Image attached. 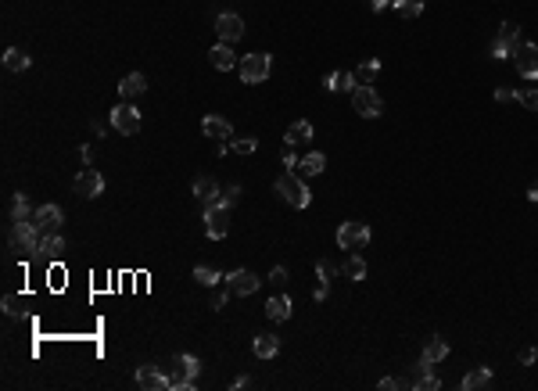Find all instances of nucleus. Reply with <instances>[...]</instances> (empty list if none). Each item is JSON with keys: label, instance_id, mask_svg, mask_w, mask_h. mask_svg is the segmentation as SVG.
<instances>
[{"label": "nucleus", "instance_id": "obj_1", "mask_svg": "<svg viewBox=\"0 0 538 391\" xmlns=\"http://www.w3.org/2000/svg\"><path fill=\"white\" fill-rule=\"evenodd\" d=\"M198 370L201 363L194 355H176L173 359V377H169V391H187V387H194L198 380Z\"/></svg>", "mask_w": 538, "mask_h": 391}, {"label": "nucleus", "instance_id": "obj_2", "mask_svg": "<svg viewBox=\"0 0 538 391\" xmlns=\"http://www.w3.org/2000/svg\"><path fill=\"white\" fill-rule=\"evenodd\" d=\"M520 47H524L520 29H517L513 22H502V25H499V36H495V43H492V57H495V62H506V57H513Z\"/></svg>", "mask_w": 538, "mask_h": 391}, {"label": "nucleus", "instance_id": "obj_3", "mask_svg": "<svg viewBox=\"0 0 538 391\" xmlns=\"http://www.w3.org/2000/svg\"><path fill=\"white\" fill-rule=\"evenodd\" d=\"M40 237H43V233L36 230V223H29V219H25V223H15V226H11V252H22L25 259L36 255V252H40Z\"/></svg>", "mask_w": 538, "mask_h": 391}, {"label": "nucleus", "instance_id": "obj_4", "mask_svg": "<svg viewBox=\"0 0 538 391\" xmlns=\"http://www.w3.org/2000/svg\"><path fill=\"white\" fill-rule=\"evenodd\" d=\"M237 69H241L244 83H266L269 72H273V57L269 54H244L237 62Z\"/></svg>", "mask_w": 538, "mask_h": 391}, {"label": "nucleus", "instance_id": "obj_5", "mask_svg": "<svg viewBox=\"0 0 538 391\" xmlns=\"http://www.w3.org/2000/svg\"><path fill=\"white\" fill-rule=\"evenodd\" d=\"M276 194H280L283 201H288L291 208H309V201H312L309 187L302 184V179H298V176H291V172L276 179Z\"/></svg>", "mask_w": 538, "mask_h": 391}, {"label": "nucleus", "instance_id": "obj_6", "mask_svg": "<svg viewBox=\"0 0 538 391\" xmlns=\"http://www.w3.org/2000/svg\"><path fill=\"white\" fill-rule=\"evenodd\" d=\"M366 245H370V226H366V223L348 219V223L337 226V248L356 252V248H366Z\"/></svg>", "mask_w": 538, "mask_h": 391}, {"label": "nucleus", "instance_id": "obj_7", "mask_svg": "<svg viewBox=\"0 0 538 391\" xmlns=\"http://www.w3.org/2000/svg\"><path fill=\"white\" fill-rule=\"evenodd\" d=\"M205 230H208L212 240H223L230 233V208L223 201H215V205L205 208Z\"/></svg>", "mask_w": 538, "mask_h": 391}, {"label": "nucleus", "instance_id": "obj_8", "mask_svg": "<svg viewBox=\"0 0 538 391\" xmlns=\"http://www.w3.org/2000/svg\"><path fill=\"white\" fill-rule=\"evenodd\" d=\"M112 126H115V133H122V137H133V133L140 130V111H137V104L122 101L119 108H112Z\"/></svg>", "mask_w": 538, "mask_h": 391}, {"label": "nucleus", "instance_id": "obj_9", "mask_svg": "<svg viewBox=\"0 0 538 391\" xmlns=\"http://www.w3.org/2000/svg\"><path fill=\"white\" fill-rule=\"evenodd\" d=\"M352 108L359 115H366V118H377L384 111V101H381V94H377L373 86H356L352 90Z\"/></svg>", "mask_w": 538, "mask_h": 391}, {"label": "nucleus", "instance_id": "obj_10", "mask_svg": "<svg viewBox=\"0 0 538 391\" xmlns=\"http://www.w3.org/2000/svg\"><path fill=\"white\" fill-rule=\"evenodd\" d=\"M215 33H219V40H223V43H237L244 36V18L234 15V11H223V15L215 18Z\"/></svg>", "mask_w": 538, "mask_h": 391}, {"label": "nucleus", "instance_id": "obj_11", "mask_svg": "<svg viewBox=\"0 0 538 391\" xmlns=\"http://www.w3.org/2000/svg\"><path fill=\"white\" fill-rule=\"evenodd\" d=\"M227 287H230L234 298H248V294L259 291V277L251 273V269H234V273L227 277Z\"/></svg>", "mask_w": 538, "mask_h": 391}, {"label": "nucleus", "instance_id": "obj_12", "mask_svg": "<svg viewBox=\"0 0 538 391\" xmlns=\"http://www.w3.org/2000/svg\"><path fill=\"white\" fill-rule=\"evenodd\" d=\"M33 223H36L40 233H58L61 223H65V212H61L58 205H40L36 212H33Z\"/></svg>", "mask_w": 538, "mask_h": 391}, {"label": "nucleus", "instance_id": "obj_13", "mask_svg": "<svg viewBox=\"0 0 538 391\" xmlns=\"http://www.w3.org/2000/svg\"><path fill=\"white\" fill-rule=\"evenodd\" d=\"M513 62H517V72L524 79H538V43H524L513 54Z\"/></svg>", "mask_w": 538, "mask_h": 391}, {"label": "nucleus", "instance_id": "obj_14", "mask_svg": "<svg viewBox=\"0 0 538 391\" xmlns=\"http://www.w3.org/2000/svg\"><path fill=\"white\" fill-rule=\"evenodd\" d=\"M105 191V176L97 172V169H83L79 176H76V194H83V198H97Z\"/></svg>", "mask_w": 538, "mask_h": 391}, {"label": "nucleus", "instance_id": "obj_15", "mask_svg": "<svg viewBox=\"0 0 538 391\" xmlns=\"http://www.w3.org/2000/svg\"><path fill=\"white\" fill-rule=\"evenodd\" d=\"M137 387H144V391H166L169 387V373H162L158 366H140L137 370Z\"/></svg>", "mask_w": 538, "mask_h": 391}, {"label": "nucleus", "instance_id": "obj_16", "mask_svg": "<svg viewBox=\"0 0 538 391\" xmlns=\"http://www.w3.org/2000/svg\"><path fill=\"white\" fill-rule=\"evenodd\" d=\"M194 198L208 208V205H215L219 198H223V191H219V184H215L212 176H198V179H194Z\"/></svg>", "mask_w": 538, "mask_h": 391}, {"label": "nucleus", "instance_id": "obj_17", "mask_svg": "<svg viewBox=\"0 0 538 391\" xmlns=\"http://www.w3.org/2000/svg\"><path fill=\"white\" fill-rule=\"evenodd\" d=\"M144 90H147V79L140 72H130V76H122V83H119V97L122 101H137Z\"/></svg>", "mask_w": 538, "mask_h": 391}, {"label": "nucleus", "instance_id": "obj_18", "mask_svg": "<svg viewBox=\"0 0 538 391\" xmlns=\"http://www.w3.org/2000/svg\"><path fill=\"white\" fill-rule=\"evenodd\" d=\"M208 62H212V69H219V72H230V69L237 65V54L230 50V43H215V47L208 50Z\"/></svg>", "mask_w": 538, "mask_h": 391}, {"label": "nucleus", "instance_id": "obj_19", "mask_svg": "<svg viewBox=\"0 0 538 391\" xmlns=\"http://www.w3.org/2000/svg\"><path fill=\"white\" fill-rule=\"evenodd\" d=\"M201 130H205V137H212V140H230V133H234V126L227 123L223 115H205Z\"/></svg>", "mask_w": 538, "mask_h": 391}, {"label": "nucleus", "instance_id": "obj_20", "mask_svg": "<svg viewBox=\"0 0 538 391\" xmlns=\"http://www.w3.org/2000/svg\"><path fill=\"white\" fill-rule=\"evenodd\" d=\"M61 252H65V237H61V233H43V237H40V252H36V259L54 262Z\"/></svg>", "mask_w": 538, "mask_h": 391}, {"label": "nucleus", "instance_id": "obj_21", "mask_svg": "<svg viewBox=\"0 0 538 391\" xmlns=\"http://www.w3.org/2000/svg\"><path fill=\"white\" fill-rule=\"evenodd\" d=\"M413 373H417V377H413V387H417V391H438V387H441V377L431 370V363H424V359H420V366H417Z\"/></svg>", "mask_w": 538, "mask_h": 391}, {"label": "nucleus", "instance_id": "obj_22", "mask_svg": "<svg viewBox=\"0 0 538 391\" xmlns=\"http://www.w3.org/2000/svg\"><path fill=\"white\" fill-rule=\"evenodd\" d=\"M312 123H305V118H302V123H291L288 126V133H283V144H288V147H302V144H309L312 140Z\"/></svg>", "mask_w": 538, "mask_h": 391}, {"label": "nucleus", "instance_id": "obj_23", "mask_svg": "<svg viewBox=\"0 0 538 391\" xmlns=\"http://www.w3.org/2000/svg\"><path fill=\"white\" fill-rule=\"evenodd\" d=\"M266 316H269V320H276V323H283V320L291 316V298L283 294V291H280V294H273L269 302H266Z\"/></svg>", "mask_w": 538, "mask_h": 391}, {"label": "nucleus", "instance_id": "obj_24", "mask_svg": "<svg viewBox=\"0 0 538 391\" xmlns=\"http://www.w3.org/2000/svg\"><path fill=\"white\" fill-rule=\"evenodd\" d=\"M29 65H33V57H29L25 50H18V47H8L4 50V69L8 72H25Z\"/></svg>", "mask_w": 538, "mask_h": 391}, {"label": "nucleus", "instance_id": "obj_25", "mask_svg": "<svg viewBox=\"0 0 538 391\" xmlns=\"http://www.w3.org/2000/svg\"><path fill=\"white\" fill-rule=\"evenodd\" d=\"M323 86L334 90V94H341V90H356L359 83H356V72H330V76L323 79Z\"/></svg>", "mask_w": 538, "mask_h": 391}, {"label": "nucleus", "instance_id": "obj_26", "mask_svg": "<svg viewBox=\"0 0 538 391\" xmlns=\"http://www.w3.org/2000/svg\"><path fill=\"white\" fill-rule=\"evenodd\" d=\"M449 355V345H445V338H431L427 345H424V363H441V359Z\"/></svg>", "mask_w": 538, "mask_h": 391}, {"label": "nucleus", "instance_id": "obj_27", "mask_svg": "<svg viewBox=\"0 0 538 391\" xmlns=\"http://www.w3.org/2000/svg\"><path fill=\"white\" fill-rule=\"evenodd\" d=\"M251 348H255V355H259V359H273V355L280 352V338H273V334H259Z\"/></svg>", "mask_w": 538, "mask_h": 391}, {"label": "nucleus", "instance_id": "obj_28", "mask_svg": "<svg viewBox=\"0 0 538 391\" xmlns=\"http://www.w3.org/2000/svg\"><path fill=\"white\" fill-rule=\"evenodd\" d=\"M377 72H381V62H377V57H370V62H363V65L356 69V83H359V86H373Z\"/></svg>", "mask_w": 538, "mask_h": 391}, {"label": "nucleus", "instance_id": "obj_29", "mask_svg": "<svg viewBox=\"0 0 538 391\" xmlns=\"http://www.w3.org/2000/svg\"><path fill=\"white\" fill-rule=\"evenodd\" d=\"M492 380V370L488 366H481V370H470L466 377H463V391H478V387H485Z\"/></svg>", "mask_w": 538, "mask_h": 391}, {"label": "nucleus", "instance_id": "obj_30", "mask_svg": "<svg viewBox=\"0 0 538 391\" xmlns=\"http://www.w3.org/2000/svg\"><path fill=\"white\" fill-rule=\"evenodd\" d=\"M391 8L402 18H417V15H424V0H391Z\"/></svg>", "mask_w": 538, "mask_h": 391}, {"label": "nucleus", "instance_id": "obj_31", "mask_svg": "<svg viewBox=\"0 0 538 391\" xmlns=\"http://www.w3.org/2000/svg\"><path fill=\"white\" fill-rule=\"evenodd\" d=\"M341 273L348 277V280H366V259H348L344 266H341Z\"/></svg>", "mask_w": 538, "mask_h": 391}, {"label": "nucleus", "instance_id": "obj_32", "mask_svg": "<svg viewBox=\"0 0 538 391\" xmlns=\"http://www.w3.org/2000/svg\"><path fill=\"white\" fill-rule=\"evenodd\" d=\"M29 216H33V208H29V198H25V194H15V201H11V219H15V223H25Z\"/></svg>", "mask_w": 538, "mask_h": 391}, {"label": "nucleus", "instance_id": "obj_33", "mask_svg": "<svg viewBox=\"0 0 538 391\" xmlns=\"http://www.w3.org/2000/svg\"><path fill=\"white\" fill-rule=\"evenodd\" d=\"M302 169H305L309 176H316V172H323V169H327V158H323L320 151H309V155L302 158Z\"/></svg>", "mask_w": 538, "mask_h": 391}, {"label": "nucleus", "instance_id": "obj_34", "mask_svg": "<svg viewBox=\"0 0 538 391\" xmlns=\"http://www.w3.org/2000/svg\"><path fill=\"white\" fill-rule=\"evenodd\" d=\"M316 273H320V284H323V287H330V280H334V273H337V266H334L330 259H320V262H316Z\"/></svg>", "mask_w": 538, "mask_h": 391}, {"label": "nucleus", "instance_id": "obj_35", "mask_svg": "<svg viewBox=\"0 0 538 391\" xmlns=\"http://www.w3.org/2000/svg\"><path fill=\"white\" fill-rule=\"evenodd\" d=\"M194 280H198V284H205V287H212V284H219L223 277H219L212 266H198V269H194Z\"/></svg>", "mask_w": 538, "mask_h": 391}, {"label": "nucleus", "instance_id": "obj_36", "mask_svg": "<svg viewBox=\"0 0 538 391\" xmlns=\"http://www.w3.org/2000/svg\"><path fill=\"white\" fill-rule=\"evenodd\" d=\"M255 147H259L255 137H241V140L230 144V151H237V155H255Z\"/></svg>", "mask_w": 538, "mask_h": 391}, {"label": "nucleus", "instance_id": "obj_37", "mask_svg": "<svg viewBox=\"0 0 538 391\" xmlns=\"http://www.w3.org/2000/svg\"><path fill=\"white\" fill-rule=\"evenodd\" d=\"M517 101L527 108V111H538V90L534 86H527V90H520V94H517Z\"/></svg>", "mask_w": 538, "mask_h": 391}, {"label": "nucleus", "instance_id": "obj_38", "mask_svg": "<svg viewBox=\"0 0 538 391\" xmlns=\"http://www.w3.org/2000/svg\"><path fill=\"white\" fill-rule=\"evenodd\" d=\"M237 198H241V187H237V184H230V187H227V194L219 198V201H223V205L230 208V205H237Z\"/></svg>", "mask_w": 538, "mask_h": 391}, {"label": "nucleus", "instance_id": "obj_39", "mask_svg": "<svg viewBox=\"0 0 538 391\" xmlns=\"http://www.w3.org/2000/svg\"><path fill=\"white\" fill-rule=\"evenodd\" d=\"M269 280H273V287H283V284H288V269H283V266H276L273 273H269Z\"/></svg>", "mask_w": 538, "mask_h": 391}, {"label": "nucleus", "instance_id": "obj_40", "mask_svg": "<svg viewBox=\"0 0 538 391\" xmlns=\"http://www.w3.org/2000/svg\"><path fill=\"white\" fill-rule=\"evenodd\" d=\"M230 298H234V294H230V287H227V291H219V294L212 298V309H223V306L230 302Z\"/></svg>", "mask_w": 538, "mask_h": 391}, {"label": "nucleus", "instance_id": "obj_41", "mask_svg": "<svg viewBox=\"0 0 538 391\" xmlns=\"http://www.w3.org/2000/svg\"><path fill=\"white\" fill-rule=\"evenodd\" d=\"M4 313H11V316H18V313H22V302H18L15 294H11V298H4Z\"/></svg>", "mask_w": 538, "mask_h": 391}, {"label": "nucleus", "instance_id": "obj_42", "mask_svg": "<svg viewBox=\"0 0 538 391\" xmlns=\"http://www.w3.org/2000/svg\"><path fill=\"white\" fill-rule=\"evenodd\" d=\"M534 359H538V348H531V345H527V348H520V363H524V366H531Z\"/></svg>", "mask_w": 538, "mask_h": 391}, {"label": "nucleus", "instance_id": "obj_43", "mask_svg": "<svg viewBox=\"0 0 538 391\" xmlns=\"http://www.w3.org/2000/svg\"><path fill=\"white\" fill-rule=\"evenodd\" d=\"M495 101H502V104H506V101H517V94H513V90H506V86H499V90H495Z\"/></svg>", "mask_w": 538, "mask_h": 391}, {"label": "nucleus", "instance_id": "obj_44", "mask_svg": "<svg viewBox=\"0 0 538 391\" xmlns=\"http://www.w3.org/2000/svg\"><path fill=\"white\" fill-rule=\"evenodd\" d=\"M298 165V158H295V147H288V151H283V169H295Z\"/></svg>", "mask_w": 538, "mask_h": 391}, {"label": "nucleus", "instance_id": "obj_45", "mask_svg": "<svg viewBox=\"0 0 538 391\" xmlns=\"http://www.w3.org/2000/svg\"><path fill=\"white\" fill-rule=\"evenodd\" d=\"M370 4V11H384V8H391V0H366Z\"/></svg>", "mask_w": 538, "mask_h": 391}, {"label": "nucleus", "instance_id": "obj_46", "mask_svg": "<svg viewBox=\"0 0 538 391\" xmlns=\"http://www.w3.org/2000/svg\"><path fill=\"white\" fill-rule=\"evenodd\" d=\"M398 384H402L398 377H384V380H381V391H395Z\"/></svg>", "mask_w": 538, "mask_h": 391}, {"label": "nucleus", "instance_id": "obj_47", "mask_svg": "<svg viewBox=\"0 0 538 391\" xmlns=\"http://www.w3.org/2000/svg\"><path fill=\"white\" fill-rule=\"evenodd\" d=\"M61 284H65V273H61V266H54V291H61Z\"/></svg>", "mask_w": 538, "mask_h": 391}, {"label": "nucleus", "instance_id": "obj_48", "mask_svg": "<svg viewBox=\"0 0 538 391\" xmlns=\"http://www.w3.org/2000/svg\"><path fill=\"white\" fill-rule=\"evenodd\" d=\"M527 201H534V205H538V187H531V191H527Z\"/></svg>", "mask_w": 538, "mask_h": 391}]
</instances>
